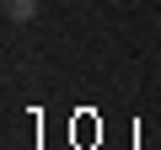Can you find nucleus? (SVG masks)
<instances>
[{
	"instance_id": "1",
	"label": "nucleus",
	"mask_w": 161,
	"mask_h": 150,
	"mask_svg": "<svg viewBox=\"0 0 161 150\" xmlns=\"http://www.w3.org/2000/svg\"><path fill=\"white\" fill-rule=\"evenodd\" d=\"M6 16L11 22H32L38 16V0H6Z\"/></svg>"
}]
</instances>
